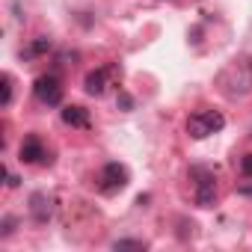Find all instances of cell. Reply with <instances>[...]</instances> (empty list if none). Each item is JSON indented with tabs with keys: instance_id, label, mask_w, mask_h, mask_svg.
<instances>
[{
	"instance_id": "6da1fadb",
	"label": "cell",
	"mask_w": 252,
	"mask_h": 252,
	"mask_svg": "<svg viewBox=\"0 0 252 252\" xmlns=\"http://www.w3.org/2000/svg\"><path fill=\"white\" fill-rule=\"evenodd\" d=\"M217 89L225 98H246L252 95V57H237L217 74Z\"/></svg>"
},
{
	"instance_id": "8fae6325",
	"label": "cell",
	"mask_w": 252,
	"mask_h": 252,
	"mask_svg": "<svg viewBox=\"0 0 252 252\" xmlns=\"http://www.w3.org/2000/svg\"><path fill=\"white\" fill-rule=\"evenodd\" d=\"M113 249H146V240H116L113 243Z\"/></svg>"
},
{
	"instance_id": "7c38bea8",
	"label": "cell",
	"mask_w": 252,
	"mask_h": 252,
	"mask_svg": "<svg viewBox=\"0 0 252 252\" xmlns=\"http://www.w3.org/2000/svg\"><path fill=\"white\" fill-rule=\"evenodd\" d=\"M240 169H243V175H246V178H252V155H246V158L240 160Z\"/></svg>"
},
{
	"instance_id": "52a82bcc",
	"label": "cell",
	"mask_w": 252,
	"mask_h": 252,
	"mask_svg": "<svg viewBox=\"0 0 252 252\" xmlns=\"http://www.w3.org/2000/svg\"><path fill=\"white\" fill-rule=\"evenodd\" d=\"M30 214L36 217V222H48L51 220V199L45 193H36L30 199Z\"/></svg>"
},
{
	"instance_id": "30bf717a",
	"label": "cell",
	"mask_w": 252,
	"mask_h": 252,
	"mask_svg": "<svg viewBox=\"0 0 252 252\" xmlns=\"http://www.w3.org/2000/svg\"><path fill=\"white\" fill-rule=\"evenodd\" d=\"M9 101H12V77L3 74V95H0V104L9 107Z\"/></svg>"
},
{
	"instance_id": "3957f363",
	"label": "cell",
	"mask_w": 252,
	"mask_h": 252,
	"mask_svg": "<svg viewBox=\"0 0 252 252\" xmlns=\"http://www.w3.org/2000/svg\"><path fill=\"white\" fill-rule=\"evenodd\" d=\"M190 178H193V199L199 208H211L217 202V181H214V172L205 169V166H193L190 169Z\"/></svg>"
},
{
	"instance_id": "ba28073f",
	"label": "cell",
	"mask_w": 252,
	"mask_h": 252,
	"mask_svg": "<svg viewBox=\"0 0 252 252\" xmlns=\"http://www.w3.org/2000/svg\"><path fill=\"white\" fill-rule=\"evenodd\" d=\"M104 83H107V71H104V68L86 74V92H89V95H101V92H104Z\"/></svg>"
},
{
	"instance_id": "277c9868",
	"label": "cell",
	"mask_w": 252,
	"mask_h": 252,
	"mask_svg": "<svg viewBox=\"0 0 252 252\" xmlns=\"http://www.w3.org/2000/svg\"><path fill=\"white\" fill-rule=\"evenodd\" d=\"M128 187V169H125L122 163H107L104 169H101V178H98V190L101 193H119V190H125Z\"/></svg>"
},
{
	"instance_id": "9c48e42d",
	"label": "cell",
	"mask_w": 252,
	"mask_h": 252,
	"mask_svg": "<svg viewBox=\"0 0 252 252\" xmlns=\"http://www.w3.org/2000/svg\"><path fill=\"white\" fill-rule=\"evenodd\" d=\"M63 122L74 125V128H86V110L83 107H65L63 110Z\"/></svg>"
},
{
	"instance_id": "7a4b0ae2",
	"label": "cell",
	"mask_w": 252,
	"mask_h": 252,
	"mask_svg": "<svg viewBox=\"0 0 252 252\" xmlns=\"http://www.w3.org/2000/svg\"><path fill=\"white\" fill-rule=\"evenodd\" d=\"M225 128V119H222V113H217V110H196L190 119H187V134L193 137V140H205V137H211V134H217V131H222Z\"/></svg>"
},
{
	"instance_id": "8992f818",
	"label": "cell",
	"mask_w": 252,
	"mask_h": 252,
	"mask_svg": "<svg viewBox=\"0 0 252 252\" xmlns=\"http://www.w3.org/2000/svg\"><path fill=\"white\" fill-rule=\"evenodd\" d=\"M21 160L24 163H48V152L39 143V137H27L21 143Z\"/></svg>"
},
{
	"instance_id": "5b68a950",
	"label": "cell",
	"mask_w": 252,
	"mask_h": 252,
	"mask_svg": "<svg viewBox=\"0 0 252 252\" xmlns=\"http://www.w3.org/2000/svg\"><path fill=\"white\" fill-rule=\"evenodd\" d=\"M33 89H36V98H39L42 104H48V107H57V104L63 101V86H60V80L51 77V74H48V77H39Z\"/></svg>"
}]
</instances>
